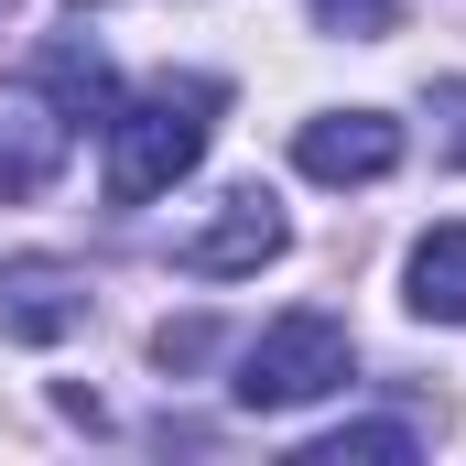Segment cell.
Returning a JSON list of instances; mask_svg holds the SVG:
<instances>
[{"label": "cell", "instance_id": "3957f363", "mask_svg": "<svg viewBox=\"0 0 466 466\" xmlns=\"http://www.w3.org/2000/svg\"><path fill=\"white\" fill-rule=\"evenodd\" d=\"M76 130H87V119L55 98V76H44V66L0 76V207H33V196H44V185L66 174Z\"/></svg>", "mask_w": 466, "mask_h": 466}, {"label": "cell", "instance_id": "8fae6325", "mask_svg": "<svg viewBox=\"0 0 466 466\" xmlns=\"http://www.w3.org/2000/svg\"><path fill=\"white\" fill-rule=\"evenodd\" d=\"M11 11H22V0H0V22H11Z\"/></svg>", "mask_w": 466, "mask_h": 466}, {"label": "cell", "instance_id": "30bf717a", "mask_svg": "<svg viewBox=\"0 0 466 466\" xmlns=\"http://www.w3.org/2000/svg\"><path fill=\"white\" fill-rule=\"evenodd\" d=\"M207 348H218V326H163V337H152V358H163V369H196Z\"/></svg>", "mask_w": 466, "mask_h": 466}, {"label": "cell", "instance_id": "9c48e42d", "mask_svg": "<svg viewBox=\"0 0 466 466\" xmlns=\"http://www.w3.org/2000/svg\"><path fill=\"white\" fill-rule=\"evenodd\" d=\"M390 11H401V0H315V22H326V33H348V44L390 33Z\"/></svg>", "mask_w": 466, "mask_h": 466}, {"label": "cell", "instance_id": "7a4b0ae2", "mask_svg": "<svg viewBox=\"0 0 466 466\" xmlns=\"http://www.w3.org/2000/svg\"><path fill=\"white\" fill-rule=\"evenodd\" d=\"M358 369V337L348 315H326V304H293V315H271L249 358H238V412H304V401H326V390H348Z\"/></svg>", "mask_w": 466, "mask_h": 466}, {"label": "cell", "instance_id": "277c9868", "mask_svg": "<svg viewBox=\"0 0 466 466\" xmlns=\"http://www.w3.org/2000/svg\"><path fill=\"white\" fill-rule=\"evenodd\" d=\"M282 238H293V228H282V207H271L260 185H228V196H218V207H207L196 228L174 238V260H185L196 282H238V271L282 260Z\"/></svg>", "mask_w": 466, "mask_h": 466}, {"label": "cell", "instance_id": "52a82bcc", "mask_svg": "<svg viewBox=\"0 0 466 466\" xmlns=\"http://www.w3.org/2000/svg\"><path fill=\"white\" fill-rule=\"evenodd\" d=\"M401 304H412L423 326H466V228H456V218L412 238V271H401Z\"/></svg>", "mask_w": 466, "mask_h": 466}, {"label": "cell", "instance_id": "5b68a950", "mask_svg": "<svg viewBox=\"0 0 466 466\" xmlns=\"http://www.w3.org/2000/svg\"><path fill=\"white\" fill-rule=\"evenodd\" d=\"M87 326V271L76 260H0V337L11 348H66Z\"/></svg>", "mask_w": 466, "mask_h": 466}, {"label": "cell", "instance_id": "6da1fadb", "mask_svg": "<svg viewBox=\"0 0 466 466\" xmlns=\"http://www.w3.org/2000/svg\"><path fill=\"white\" fill-rule=\"evenodd\" d=\"M218 109H228L218 76H152L141 98H119V109H109V207H152V196H174V185L207 163Z\"/></svg>", "mask_w": 466, "mask_h": 466}, {"label": "cell", "instance_id": "8992f818", "mask_svg": "<svg viewBox=\"0 0 466 466\" xmlns=\"http://www.w3.org/2000/svg\"><path fill=\"white\" fill-rule=\"evenodd\" d=\"M293 163L315 174V185H380L390 163H401V119L390 109H326L293 130Z\"/></svg>", "mask_w": 466, "mask_h": 466}, {"label": "cell", "instance_id": "ba28073f", "mask_svg": "<svg viewBox=\"0 0 466 466\" xmlns=\"http://www.w3.org/2000/svg\"><path fill=\"white\" fill-rule=\"evenodd\" d=\"M358 456H412V423H348L304 445V466H358Z\"/></svg>", "mask_w": 466, "mask_h": 466}]
</instances>
